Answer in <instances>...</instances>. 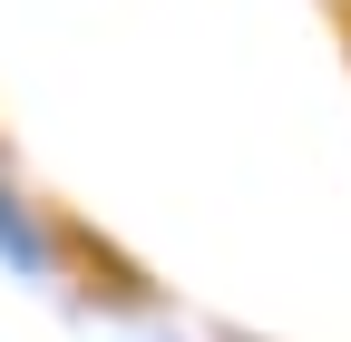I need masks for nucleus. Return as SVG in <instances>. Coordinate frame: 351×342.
<instances>
[{
    "label": "nucleus",
    "mask_w": 351,
    "mask_h": 342,
    "mask_svg": "<svg viewBox=\"0 0 351 342\" xmlns=\"http://www.w3.org/2000/svg\"><path fill=\"white\" fill-rule=\"evenodd\" d=\"M0 254H10V264H29V274H49V244L29 235V216H10V196H0Z\"/></svg>",
    "instance_id": "nucleus-1"
}]
</instances>
